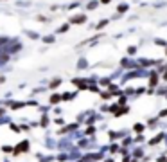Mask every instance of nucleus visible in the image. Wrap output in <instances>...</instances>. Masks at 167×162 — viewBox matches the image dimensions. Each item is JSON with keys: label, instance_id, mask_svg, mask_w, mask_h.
<instances>
[]
</instances>
